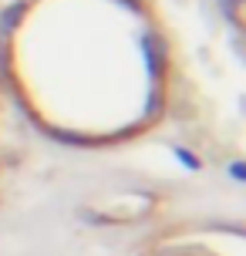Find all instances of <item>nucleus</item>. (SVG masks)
<instances>
[{
  "label": "nucleus",
  "instance_id": "f257e3e1",
  "mask_svg": "<svg viewBox=\"0 0 246 256\" xmlns=\"http://www.w3.org/2000/svg\"><path fill=\"white\" fill-rule=\"evenodd\" d=\"M0 68L30 132L71 148L152 135L179 91L172 27L156 0H14Z\"/></svg>",
  "mask_w": 246,
  "mask_h": 256
},
{
  "label": "nucleus",
  "instance_id": "f03ea898",
  "mask_svg": "<svg viewBox=\"0 0 246 256\" xmlns=\"http://www.w3.org/2000/svg\"><path fill=\"white\" fill-rule=\"evenodd\" d=\"M138 256H246L240 222H176L148 236Z\"/></svg>",
  "mask_w": 246,
  "mask_h": 256
},
{
  "label": "nucleus",
  "instance_id": "7ed1b4c3",
  "mask_svg": "<svg viewBox=\"0 0 246 256\" xmlns=\"http://www.w3.org/2000/svg\"><path fill=\"white\" fill-rule=\"evenodd\" d=\"M27 152H30V128L17 112L7 81H4V68H0V199L20 179Z\"/></svg>",
  "mask_w": 246,
  "mask_h": 256
}]
</instances>
